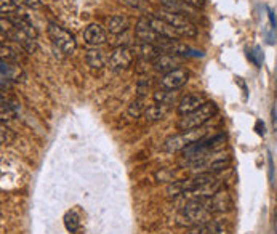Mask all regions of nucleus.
<instances>
[{
	"mask_svg": "<svg viewBox=\"0 0 277 234\" xmlns=\"http://www.w3.org/2000/svg\"><path fill=\"white\" fill-rule=\"evenodd\" d=\"M180 61H181L180 56L170 55V53H162L152 61V67H154V71L167 74V72L176 69V67H180Z\"/></svg>",
	"mask_w": 277,
	"mask_h": 234,
	"instance_id": "4468645a",
	"label": "nucleus"
},
{
	"mask_svg": "<svg viewBox=\"0 0 277 234\" xmlns=\"http://www.w3.org/2000/svg\"><path fill=\"white\" fill-rule=\"evenodd\" d=\"M207 209L210 210L212 215L213 214H225L228 212V210L231 209V206H233V201H231V196L226 190H223V188H220V190L215 193L213 196H209V198H202Z\"/></svg>",
	"mask_w": 277,
	"mask_h": 234,
	"instance_id": "6e6552de",
	"label": "nucleus"
},
{
	"mask_svg": "<svg viewBox=\"0 0 277 234\" xmlns=\"http://www.w3.org/2000/svg\"><path fill=\"white\" fill-rule=\"evenodd\" d=\"M268 162H269V180H273V157H271V154L268 156Z\"/></svg>",
	"mask_w": 277,
	"mask_h": 234,
	"instance_id": "e433bc0d",
	"label": "nucleus"
},
{
	"mask_svg": "<svg viewBox=\"0 0 277 234\" xmlns=\"http://www.w3.org/2000/svg\"><path fill=\"white\" fill-rule=\"evenodd\" d=\"M202 138H205V130L202 127L194 128V130L181 132L178 135H173V137L167 138L162 149L167 151V153H176V151H183L184 148H188L192 143H196Z\"/></svg>",
	"mask_w": 277,
	"mask_h": 234,
	"instance_id": "39448f33",
	"label": "nucleus"
},
{
	"mask_svg": "<svg viewBox=\"0 0 277 234\" xmlns=\"http://www.w3.org/2000/svg\"><path fill=\"white\" fill-rule=\"evenodd\" d=\"M152 98H154V101H156V103L170 106V104H173L175 100H176V90H175V92H172V90L160 88V90H157V92H154Z\"/></svg>",
	"mask_w": 277,
	"mask_h": 234,
	"instance_id": "b1692460",
	"label": "nucleus"
},
{
	"mask_svg": "<svg viewBox=\"0 0 277 234\" xmlns=\"http://www.w3.org/2000/svg\"><path fill=\"white\" fill-rule=\"evenodd\" d=\"M160 3L164 5V8L173 13H180V14H192L194 13V6L188 5L184 0H159Z\"/></svg>",
	"mask_w": 277,
	"mask_h": 234,
	"instance_id": "f3484780",
	"label": "nucleus"
},
{
	"mask_svg": "<svg viewBox=\"0 0 277 234\" xmlns=\"http://www.w3.org/2000/svg\"><path fill=\"white\" fill-rule=\"evenodd\" d=\"M276 222H277V209H276Z\"/></svg>",
	"mask_w": 277,
	"mask_h": 234,
	"instance_id": "58836bf2",
	"label": "nucleus"
},
{
	"mask_svg": "<svg viewBox=\"0 0 277 234\" xmlns=\"http://www.w3.org/2000/svg\"><path fill=\"white\" fill-rule=\"evenodd\" d=\"M135 53L140 56L144 61H154L157 56H160L164 53L162 48L159 47V45H154V43H138L135 47Z\"/></svg>",
	"mask_w": 277,
	"mask_h": 234,
	"instance_id": "dca6fc26",
	"label": "nucleus"
},
{
	"mask_svg": "<svg viewBox=\"0 0 277 234\" xmlns=\"http://www.w3.org/2000/svg\"><path fill=\"white\" fill-rule=\"evenodd\" d=\"M188 5L194 6V8H201V6H204V2L205 0H184Z\"/></svg>",
	"mask_w": 277,
	"mask_h": 234,
	"instance_id": "c9c22d12",
	"label": "nucleus"
},
{
	"mask_svg": "<svg viewBox=\"0 0 277 234\" xmlns=\"http://www.w3.org/2000/svg\"><path fill=\"white\" fill-rule=\"evenodd\" d=\"M16 3L29 6V8H38V6H40V0H18Z\"/></svg>",
	"mask_w": 277,
	"mask_h": 234,
	"instance_id": "2f4dec72",
	"label": "nucleus"
},
{
	"mask_svg": "<svg viewBox=\"0 0 277 234\" xmlns=\"http://www.w3.org/2000/svg\"><path fill=\"white\" fill-rule=\"evenodd\" d=\"M64 226L69 233H77L80 230L82 226V217L79 214V210L72 209V210H67L66 215H64Z\"/></svg>",
	"mask_w": 277,
	"mask_h": 234,
	"instance_id": "4be33fe9",
	"label": "nucleus"
},
{
	"mask_svg": "<svg viewBox=\"0 0 277 234\" xmlns=\"http://www.w3.org/2000/svg\"><path fill=\"white\" fill-rule=\"evenodd\" d=\"M217 112H218L217 104L213 101H205L201 108H197L196 111L189 112L186 116H181L178 122V130L188 132V130H194V128H201L212 117L217 116Z\"/></svg>",
	"mask_w": 277,
	"mask_h": 234,
	"instance_id": "f03ea898",
	"label": "nucleus"
},
{
	"mask_svg": "<svg viewBox=\"0 0 277 234\" xmlns=\"http://www.w3.org/2000/svg\"><path fill=\"white\" fill-rule=\"evenodd\" d=\"M133 50L128 47H115L112 53L107 56V67L112 71H124L133 63Z\"/></svg>",
	"mask_w": 277,
	"mask_h": 234,
	"instance_id": "0eeeda50",
	"label": "nucleus"
},
{
	"mask_svg": "<svg viewBox=\"0 0 277 234\" xmlns=\"http://www.w3.org/2000/svg\"><path fill=\"white\" fill-rule=\"evenodd\" d=\"M255 130H257V133L260 135V137H265L266 135V125H265V122L263 120H257V124H255Z\"/></svg>",
	"mask_w": 277,
	"mask_h": 234,
	"instance_id": "473e14b6",
	"label": "nucleus"
},
{
	"mask_svg": "<svg viewBox=\"0 0 277 234\" xmlns=\"http://www.w3.org/2000/svg\"><path fill=\"white\" fill-rule=\"evenodd\" d=\"M210 218H212V212L207 209L204 199L194 198L188 201L186 206L180 210L178 215H176L175 223L178 226H191V228H194L197 225L210 222Z\"/></svg>",
	"mask_w": 277,
	"mask_h": 234,
	"instance_id": "f257e3e1",
	"label": "nucleus"
},
{
	"mask_svg": "<svg viewBox=\"0 0 277 234\" xmlns=\"http://www.w3.org/2000/svg\"><path fill=\"white\" fill-rule=\"evenodd\" d=\"M151 88V79L149 77H143L138 80V96H146V93H148V90Z\"/></svg>",
	"mask_w": 277,
	"mask_h": 234,
	"instance_id": "c756f323",
	"label": "nucleus"
},
{
	"mask_svg": "<svg viewBox=\"0 0 277 234\" xmlns=\"http://www.w3.org/2000/svg\"><path fill=\"white\" fill-rule=\"evenodd\" d=\"M2 88L5 90V85L10 87L14 82H19L22 77V71L18 63H8V61H2Z\"/></svg>",
	"mask_w": 277,
	"mask_h": 234,
	"instance_id": "ddd939ff",
	"label": "nucleus"
},
{
	"mask_svg": "<svg viewBox=\"0 0 277 234\" xmlns=\"http://www.w3.org/2000/svg\"><path fill=\"white\" fill-rule=\"evenodd\" d=\"M273 127H274V130H277V112L273 111Z\"/></svg>",
	"mask_w": 277,
	"mask_h": 234,
	"instance_id": "4c0bfd02",
	"label": "nucleus"
},
{
	"mask_svg": "<svg viewBox=\"0 0 277 234\" xmlns=\"http://www.w3.org/2000/svg\"><path fill=\"white\" fill-rule=\"evenodd\" d=\"M0 56H2V61H8V63H18L19 61V50L13 48L11 45H5L2 42V45H0Z\"/></svg>",
	"mask_w": 277,
	"mask_h": 234,
	"instance_id": "393cba45",
	"label": "nucleus"
},
{
	"mask_svg": "<svg viewBox=\"0 0 277 234\" xmlns=\"http://www.w3.org/2000/svg\"><path fill=\"white\" fill-rule=\"evenodd\" d=\"M48 37L53 43V47L59 50L64 56H71L77 50V42L74 35L66 31L64 27H61L56 22H50L48 24Z\"/></svg>",
	"mask_w": 277,
	"mask_h": 234,
	"instance_id": "7ed1b4c3",
	"label": "nucleus"
},
{
	"mask_svg": "<svg viewBox=\"0 0 277 234\" xmlns=\"http://www.w3.org/2000/svg\"><path fill=\"white\" fill-rule=\"evenodd\" d=\"M268 18H269V24H271V27H274L277 31V19H276V14L273 13L271 8H268Z\"/></svg>",
	"mask_w": 277,
	"mask_h": 234,
	"instance_id": "f704fd0d",
	"label": "nucleus"
},
{
	"mask_svg": "<svg viewBox=\"0 0 277 234\" xmlns=\"http://www.w3.org/2000/svg\"><path fill=\"white\" fill-rule=\"evenodd\" d=\"M188 80H189V71L186 67L180 66V67H176V69L164 74L162 79L159 80V84H160V88L175 92V90H180L181 87L186 85Z\"/></svg>",
	"mask_w": 277,
	"mask_h": 234,
	"instance_id": "423d86ee",
	"label": "nucleus"
},
{
	"mask_svg": "<svg viewBox=\"0 0 277 234\" xmlns=\"http://www.w3.org/2000/svg\"><path fill=\"white\" fill-rule=\"evenodd\" d=\"M249 58H250V61L255 66H258V67L263 64V61H265V55H263V51H261V48L258 47V45H255V47L250 50Z\"/></svg>",
	"mask_w": 277,
	"mask_h": 234,
	"instance_id": "cd10ccee",
	"label": "nucleus"
},
{
	"mask_svg": "<svg viewBox=\"0 0 277 234\" xmlns=\"http://www.w3.org/2000/svg\"><path fill=\"white\" fill-rule=\"evenodd\" d=\"M127 27H128V19L124 14H112L111 18H107V31L114 35L125 32Z\"/></svg>",
	"mask_w": 277,
	"mask_h": 234,
	"instance_id": "a211bd4d",
	"label": "nucleus"
},
{
	"mask_svg": "<svg viewBox=\"0 0 277 234\" xmlns=\"http://www.w3.org/2000/svg\"><path fill=\"white\" fill-rule=\"evenodd\" d=\"M276 29L271 26H265L263 27V35H265V40L268 45H274L276 43Z\"/></svg>",
	"mask_w": 277,
	"mask_h": 234,
	"instance_id": "7c9ffc66",
	"label": "nucleus"
},
{
	"mask_svg": "<svg viewBox=\"0 0 277 234\" xmlns=\"http://www.w3.org/2000/svg\"><path fill=\"white\" fill-rule=\"evenodd\" d=\"M0 10H2V18L19 10V5L13 0H0Z\"/></svg>",
	"mask_w": 277,
	"mask_h": 234,
	"instance_id": "bb28decb",
	"label": "nucleus"
},
{
	"mask_svg": "<svg viewBox=\"0 0 277 234\" xmlns=\"http://www.w3.org/2000/svg\"><path fill=\"white\" fill-rule=\"evenodd\" d=\"M135 35L140 43H154L160 47V43L164 42V37H160L156 31H154L152 26L149 24L148 18L138 19L136 27H135Z\"/></svg>",
	"mask_w": 277,
	"mask_h": 234,
	"instance_id": "1a4fd4ad",
	"label": "nucleus"
},
{
	"mask_svg": "<svg viewBox=\"0 0 277 234\" xmlns=\"http://www.w3.org/2000/svg\"><path fill=\"white\" fill-rule=\"evenodd\" d=\"M85 61H87L88 66L99 69V67H103V66L107 64V58H106V55H104V51H101L99 48L93 47V48L87 50V53H85Z\"/></svg>",
	"mask_w": 277,
	"mask_h": 234,
	"instance_id": "aec40b11",
	"label": "nucleus"
},
{
	"mask_svg": "<svg viewBox=\"0 0 277 234\" xmlns=\"http://www.w3.org/2000/svg\"><path fill=\"white\" fill-rule=\"evenodd\" d=\"M188 234H226L225 228L218 223V222H207L202 225H197L194 228H191V231Z\"/></svg>",
	"mask_w": 277,
	"mask_h": 234,
	"instance_id": "6ab92c4d",
	"label": "nucleus"
},
{
	"mask_svg": "<svg viewBox=\"0 0 277 234\" xmlns=\"http://www.w3.org/2000/svg\"><path fill=\"white\" fill-rule=\"evenodd\" d=\"M229 164H231V159L228 156H220V154H215V157L212 159V162L207 165V170L205 172H210V173H218V172H223L225 169L229 167Z\"/></svg>",
	"mask_w": 277,
	"mask_h": 234,
	"instance_id": "5701e85b",
	"label": "nucleus"
},
{
	"mask_svg": "<svg viewBox=\"0 0 277 234\" xmlns=\"http://www.w3.org/2000/svg\"><path fill=\"white\" fill-rule=\"evenodd\" d=\"M148 21H149V24L152 26L154 31H156L160 37H164V39H168V40H180V35L173 29V26H170L162 18L154 16V14H149Z\"/></svg>",
	"mask_w": 277,
	"mask_h": 234,
	"instance_id": "9b49d317",
	"label": "nucleus"
},
{
	"mask_svg": "<svg viewBox=\"0 0 277 234\" xmlns=\"http://www.w3.org/2000/svg\"><path fill=\"white\" fill-rule=\"evenodd\" d=\"M19 101L16 98H11V96H6L2 93V104H0V116H2V122L5 120H11L19 114Z\"/></svg>",
	"mask_w": 277,
	"mask_h": 234,
	"instance_id": "2eb2a0df",
	"label": "nucleus"
},
{
	"mask_svg": "<svg viewBox=\"0 0 277 234\" xmlns=\"http://www.w3.org/2000/svg\"><path fill=\"white\" fill-rule=\"evenodd\" d=\"M125 5L130 6V8H135V10H140L141 8V2L143 0H124Z\"/></svg>",
	"mask_w": 277,
	"mask_h": 234,
	"instance_id": "72a5a7b5",
	"label": "nucleus"
},
{
	"mask_svg": "<svg viewBox=\"0 0 277 234\" xmlns=\"http://www.w3.org/2000/svg\"><path fill=\"white\" fill-rule=\"evenodd\" d=\"M146 109H148L146 96H138L136 100L128 106V116L130 117H140L141 114H144Z\"/></svg>",
	"mask_w": 277,
	"mask_h": 234,
	"instance_id": "a878e982",
	"label": "nucleus"
},
{
	"mask_svg": "<svg viewBox=\"0 0 277 234\" xmlns=\"http://www.w3.org/2000/svg\"><path fill=\"white\" fill-rule=\"evenodd\" d=\"M0 138H2L3 145H11L14 140V133L11 132V128H8L3 122H2V127H0Z\"/></svg>",
	"mask_w": 277,
	"mask_h": 234,
	"instance_id": "c85d7f7f",
	"label": "nucleus"
},
{
	"mask_svg": "<svg viewBox=\"0 0 277 234\" xmlns=\"http://www.w3.org/2000/svg\"><path fill=\"white\" fill-rule=\"evenodd\" d=\"M157 16L162 18L164 21H167L170 26H173V29L178 32L180 37H196L197 35L196 24L188 16H184V14L173 13V11H168V10L164 8V10H160L157 13Z\"/></svg>",
	"mask_w": 277,
	"mask_h": 234,
	"instance_id": "20e7f679",
	"label": "nucleus"
},
{
	"mask_svg": "<svg viewBox=\"0 0 277 234\" xmlns=\"http://www.w3.org/2000/svg\"><path fill=\"white\" fill-rule=\"evenodd\" d=\"M83 40H85L90 47H99V45L106 43L107 32L99 24H96V22H91V24L85 27V31H83Z\"/></svg>",
	"mask_w": 277,
	"mask_h": 234,
	"instance_id": "f8f14e48",
	"label": "nucleus"
},
{
	"mask_svg": "<svg viewBox=\"0 0 277 234\" xmlns=\"http://www.w3.org/2000/svg\"><path fill=\"white\" fill-rule=\"evenodd\" d=\"M204 103H205V96L202 93H197V92L186 93L184 96H181V100L178 101L176 111H178L180 116H186L189 112L196 111L197 108H201Z\"/></svg>",
	"mask_w": 277,
	"mask_h": 234,
	"instance_id": "9d476101",
	"label": "nucleus"
},
{
	"mask_svg": "<svg viewBox=\"0 0 277 234\" xmlns=\"http://www.w3.org/2000/svg\"><path fill=\"white\" fill-rule=\"evenodd\" d=\"M168 109H170V108H168L167 104H160V103L151 104V106H148V109L144 111V119L149 120V122L162 120L168 114Z\"/></svg>",
	"mask_w": 277,
	"mask_h": 234,
	"instance_id": "412c9836",
	"label": "nucleus"
}]
</instances>
